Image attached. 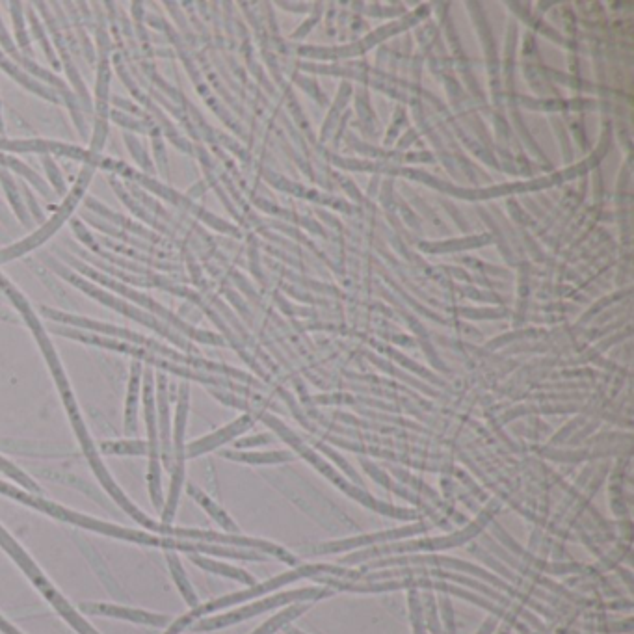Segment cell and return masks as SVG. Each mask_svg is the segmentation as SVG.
Masks as SVG:
<instances>
[{
  "instance_id": "obj_20",
  "label": "cell",
  "mask_w": 634,
  "mask_h": 634,
  "mask_svg": "<svg viewBox=\"0 0 634 634\" xmlns=\"http://www.w3.org/2000/svg\"><path fill=\"white\" fill-rule=\"evenodd\" d=\"M140 365H133V376L129 385V398H127V434H133L136 430V411H138V385H140Z\"/></svg>"
},
{
  "instance_id": "obj_10",
  "label": "cell",
  "mask_w": 634,
  "mask_h": 634,
  "mask_svg": "<svg viewBox=\"0 0 634 634\" xmlns=\"http://www.w3.org/2000/svg\"><path fill=\"white\" fill-rule=\"evenodd\" d=\"M153 374H146V421L149 432V491L155 506H162V491H160L159 465V432H157V417H155V402H153Z\"/></svg>"
},
{
  "instance_id": "obj_2",
  "label": "cell",
  "mask_w": 634,
  "mask_h": 634,
  "mask_svg": "<svg viewBox=\"0 0 634 634\" xmlns=\"http://www.w3.org/2000/svg\"><path fill=\"white\" fill-rule=\"evenodd\" d=\"M502 502L499 499H489L484 508L476 514L473 521H469L463 529L450 530L443 536H432V538H417V540H400V542L385 543L376 545L369 549L354 551L352 555L344 556L339 560L341 566H356L365 564L370 560H380L389 556L415 555V553H436V551H447L454 547H462L473 542L482 532H486L489 523L495 521V517L501 514Z\"/></svg>"
},
{
  "instance_id": "obj_9",
  "label": "cell",
  "mask_w": 634,
  "mask_h": 634,
  "mask_svg": "<svg viewBox=\"0 0 634 634\" xmlns=\"http://www.w3.org/2000/svg\"><path fill=\"white\" fill-rule=\"evenodd\" d=\"M43 313H45L47 317L60 320V322H66V324H73V326H80V328H88V330L93 331H103V333H108V335H116L119 339H129V341H133V343L147 346V348L159 352L162 356L170 357V359L185 361V363H190V365H199V367H207V369H220V367H214V365L203 363V361H194V359H190V357H183L181 354L170 350V348L155 343V341H151V339H146V337H142V335H138V333H133V331L121 330V328H116V326H106V324H101V322H92V320L73 317V315H66V313H58V311H53V309H43Z\"/></svg>"
},
{
  "instance_id": "obj_17",
  "label": "cell",
  "mask_w": 634,
  "mask_h": 634,
  "mask_svg": "<svg viewBox=\"0 0 634 634\" xmlns=\"http://www.w3.org/2000/svg\"><path fill=\"white\" fill-rule=\"evenodd\" d=\"M421 592V605H423L424 625L428 634H443L441 618H439V608H437L436 595L430 590H419Z\"/></svg>"
},
{
  "instance_id": "obj_12",
  "label": "cell",
  "mask_w": 634,
  "mask_h": 634,
  "mask_svg": "<svg viewBox=\"0 0 634 634\" xmlns=\"http://www.w3.org/2000/svg\"><path fill=\"white\" fill-rule=\"evenodd\" d=\"M251 424L253 423H251L250 417H242V419H238L235 423L225 426L222 430H218L216 434H211V436L203 437V439H199V441L190 443L185 449L186 458H196V456L207 454V452H211V450L222 447L227 441H231V439L240 436L242 432H246Z\"/></svg>"
},
{
  "instance_id": "obj_1",
  "label": "cell",
  "mask_w": 634,
  "mask_h": 634,
  "mask_svg": "<svg viewBox=\"0 0 634 634\" xmlns=\"http://www.w3.org/2000/svg\"><path fill=\"white\" fill-rule=\"evenodd\" d=\"M0 493L8 495L12 499L25 502L28 506H32L34 510L49 514L56 517L60 521H66L71 525H77L82 529L95 530L99 534L112 536V538H121L125 542L142 543V545H153V547H164V549H175V551H185L192 555L224 556V558H235V560H250V562H266L268 556L259 553V551H251V549H238V547H229V545H214V543L188 542V540H177L170 536H151L146 532H138V530L119 529L116 525L97 521L92 517L82 516L73 510H67L64 506H58L51 501H45L38 495H28L27 491L15 488L12 484H6L0 480Z\"/></svg>"
},
{
  "instance_id": "obj_27",
  "label": "cell",
  "mask_w": 634,
  "mask_h": 634,
  "mask_svg": "<svg viewBox=\"0 0 634 634\" xmlns=\"http://www.w3.org/2000/svg\"><path fill=\"white\" fill-rule=\"evenodd\" d=\"M185 629H186L185 623H183V621H181V618H179V620L175 621L172 627L168 629V633L166 634H179L181 633V631H185Z\"/></svg>"
},
{
  "instance_id": "obj_16",
  "label": "cell",
  "mask_w": 634,
  "mask_h": 634,
  "mask_svg": "<svg viewBox=\"0 0 634 634\" xmlns=\"http://www.w3.org/2000/svg\"><path fill=\"white\" fill-rule=\"evenodd\" d=\"M188 493H190V495H192V497H194V499H196V501L205 508V512H207V514H209V516H211L212 519L220 525V527H224V529L227 530V532H231V534H237V523H235L231 517L227 516V514H225V510H222L216 502L211 501V499H209V497H207L201 489L194 488V486H188Z\"/></svg>"
},
{
  "instance_id": "obj_8",
  "label": "cell",
  "mask_w": 634,
  "mask_h": 634,
  "mask_svg": "<svg viewBox=\"0 0 634 634\" xmlns=\"http://www.w3.org/2000/svg\"><path fill=\"white\" fill-rule=\"evenodd\" d=\"M186 411H188V387H181V400L177 408V419H175V462L172 465V488H170V499L166 502V508L162 512V521L166 525L172 523L177 504H179V493L185 480V428Z\"/></svg>"
},
{
  "instance_id": "obj_28",
  "label": "cell",
  "mask_w": 634,
  "mask_h": 634,
  "mask_svg": "<svg viewBox=\"0 0 634 634\" xmlns=\"http://www.w3.org/2000/svg\"><path fill=\"white\" fill-rule=\"evenodd\" d=\"M285 634H307L304 631H300V629H294V627H285Z\"/></svg>"
},
{
  "instance_id": "obj_22",
  "label": "cell",
  "mask_w": 634,
  "mask_h": 634,
  "mask_svg": "<svg viewBox=\"0 0 634 634\" xmlns=\"http://www.w3.org/2000/svg\"><path fill=\"white\" fill-rule=\"evenodd\" d=\"M408 608H410V621L413 634H428L424 625L423 605H421V592L410 590L408 592Z\"/></svg>"
},
{
  "instance_id": "obj_13",
  "label": "cell",
  "mask_w": 634,
  "mask_h": 634,
  "mask_svg": "<svg viewBox=\"0 0 634 634\" xmlns=\"http://www.w3.org/2000/svg\"><path fill=\"white\" fill-rule=\"evenodd\" d=\"M222 456L233 462L248 463V465H283L294 462L296 454L291 450H266V452H222Z\"/></svg>"
},
{
  "instance_id": "obj_14",
  "label": "cell",
  "mask_w": 634,
  "mask_h": 634,
  "mask_svg": "<svg viewBox=\"0 0 634 634\" xmlns=\"http://www.w3.org/2000/svg\"><path fill=\"white\" fill-rule=\"evenodd\" d=\"M190 560H192L196 566H199V568H203L205 571H211V573H216V575H222V577H227V579H233V581L242 582V584H248V586L257 584V581L253 579V575H250V573L244 571V569L229 566V564H224V562H216V560L205 558V556L190 555Z\"/></svg>"
},
{
  "instance_id": "obj_6",
  "label": "cell",
  "mask_w": 634,
  "mask_h": 634,
  "mask_svg": "<svg viewBox=\"0 0 634 634\" xmlns=\"http://www.w3.org/2000/svg\"><path fill=\"white\" fill-rule=\"evenodd\" d=\"M0 545H2V549H4L8 555L14 558L15 562L21 566V569L27 573L28 579L38 586V590H40L41 594L45 595V597L51 601V605H53L80 634H97L86 621L80 618L79 614H77L73 608L69 607V603H67L66 599L54 590L53 586H51V582L47 581V579L41 575V571L36 568V564L28 558L27 553L17 545L14 538H12L6 530L2 529V527H0Z\"/></svg>"
},
{
  "instance_id": "obj_4",
  "label": "cell",
  "mask_w": 634,
  "mask_h": 634,
  "mask_svg": "<svg viewBox=\"0 0 634 634\" xmlns=\"http://www.w3.org/2000/svg\"><path fill=\"white\" fill-rule=\"evenodd\" d=\"M350 573H352V568H346V566H341V564H302V566H296V568L289 569L285 573H279L278 577H272V579L261 582V584L257 582V584H253L244 592L225 595V597H220V599H214L207 605L192 608L190 614L183 616V621H185L186 625H190L192 621L198 620L205 614H211V612H216L220 608L233 607V605L244 603L248 599H257V597L272 594L279 588L292 584V582L302 581V579H317L320 575H331V577H339V579H348Z\"/></svg>"
},
{
  "instance_id": "obj_7",
  "label": "cell",
  "mask_w": 634,
  "mask_h": 634,
  "mask_svg": "<svg viewBox=\"0 0 634 634\" xmlns=\"http://www.w3.org/2000/svg\"><path fill=\"white\" fill-rule=\"evenodd\" d=\"M428 530H430V525L421 519V521H413L410 525L397 527V529L378 530V532H370V534H359V536H350V538H341V540L318 543V545L309 547L307 551L313 556L341 555V553H348V551L354 553V551L369 549V547H376V545L410 540L413 536H419Z\"/></svg>"
},
{
  "instance_id": "obj_11",
  "label": "cell",
  "mask_w": 634,
  "mask_h": 634,
  "mask_svg": "<svg viewBox=\"0 0 634 634\" xmlns=\"http://www.w3.org/2000/svg\"><path fill=\"white\" fill-rule=\"evenodd\" d=\"M80 608L88 614H97V616H110V618H121V620L134 621V623H144V625H155V627H164L170 623L168 616H160V614H151L144 610H134V608L114 607V605H101V603H82Z\"/></svg>"
},
{
  "instance_id": "obj_23",
  "label": "cell",
  "mask_w": 634,
  "mask_h": 634,
  "mask_svg": "<svg viewBox=\"0 0 634 634\" xmlns=\"http://www.w3.org/2000/svg\"><path fill=\"white\" fill-rule=\"evenodd\" d=\"M439 618H441V627H443V634H458L456 629V612H454V605L450 601V595H441L439 597Z\"/></svg>"
},
{
  "instance_id": "obj_3",
  "label": "cell",
  "mask_w": 634,
  "mask_h": 634,
  "mask_svg": "<svg viewBox=\"0 0 634 634\" xmlns=\"http://www.w3.org/2000/svg\"><path fill=\"white\" fill-rule=\"evenodd\" d=\"M266 423L270 424L272 428H276L278 436L281 437L283 441H287V443L291 445L292 450H296V452L300 454V458H304L305 462L311 463L320 475L326 476L333 486H337V488L341 489L343 493H346L350 499H354L357 504L365 506L367 510H372V512H376V514L391 517V519L410 521V523L411 521H421V519H423V514H421L419 510H415V508H400V506H395V504H391V502L380 501V499H376L367 489L359 488L354 482H350L348 478H344L333 465L326 462L322 456H318L317 452L311 449V447H307L300 437L296 436V434H292L291 430L285 428L283 424L276 423L274 419H270V421H266Z\"/></svg>"
},
{
  "instance_id": "obj_21",
  "label": "cell",
  "mask_w": 634,
  "mask_h": 634,
  "mask_svg": "<svg viewBox=\"0 0 634 634\" xmlns=\"http://www.w3.org/2000/svg\"><path fill=\"white\" fill-rule=\"evenodd\" d=\"M103 454H123V456H142L149 454V445L144 441H114L101 443Z\"/></svg>"
},
{
  "instance_id": "obj_5",
  "label": "cell",
  "mask_w": 634,
  "mask_h": 634,
  "mask_svg": "<svg viewBox=\"0 0 634 634\" xmlns=\"http://www.w3.org/2000/svg\"><path fill=\"white\" fill-rule=\"evenodd\" d=\"M333 594H335V592H333L331 588H326V586H309V588H298V590L281 592V594L270 595V597H265V599H259V601L250 603V605H246V607L231 610V612L222 614V616L198 621V623L192 625V631L203 633V631L224 629L227 625L250 620V618H255V616H259V614H263V612H268V610H274V608L289 607V605H294V603H313V601H320V599H328V597H331Z\"/></svg>"
},
{
  "instance_id": "obj_15",
  "label": "cell",
  "mask_w": 634,
  "mask_h": 634,
  "mask_svg": "<svg viewBox=\"0 0 634 634\" xmlns=\"http://www.w3.org/2000/svg\"><path fill=\"white\" fill-rule=\"evenodd\" d=\"M311 608V603H294L287 608H283L279 614L272 616L270 620L265 621L261 627H257L251 634H276L281 629L289 627L292 621L300 618L307 610Z\"/></svg>"
},
{
  "instance_id": "obj_26",
  "label": "cell",
  "mask_w": 634,
  "mask_h": 634,
  "mask_svg": "<svg viewBox=\"0 0 634 634\" xmlns=\"http://www.w3.org/2000/svg\"><path fill=\"white\" fill-rule=\"evenodd\" d=\"M501 625V620L497 618V616H493V614H489L486 621L480 625V629L476 631V634H493V631L497 629Z\"/></svg>"
},
{
  "instance_id": "obj_29",
  "label": "cell",
  "mask_w": 634,
  "mask_h": 634,
  "mask_svg": "<svg viewBox=\"0 0 634 634\" xmlns=\"http://www.w3.org/2000/svg\"><path fill=\"white\" fill-rule=\"evenodd\" d=\"M499 634H512V627L504 623V625H501V631H499Z\"/></svg>"
},
{
  "instance_id": "obj_19",
  "label": "cell",
  "mask_w": 634,
  "mask_h": 634,
  "mask_svg": "<svg viewBox=\"0 0 634 634\" xmlns=\"http://www.w3.org/2000/svg\"><path fill=\"white\" fill-rule=\"evenodd\" d=\"M168 562H170V569H172L173 581L177 584V588L181 590L186 603L192 608L198 607V595L194 592L192 584L186 579L185 569L181 566V560L175 555H168Z\"/></svg>"
},
{
  "instance_id": "obj_24",
  "label": "cell",
  "mask_w": 634,
  "mask_h": 634,
  "mask_svg": "<svg viewBox=\"0 0 634 634\" xmlns=\"http://www.w3.org/2000/svg\"><path fill=\"white\" fill-rule=\"evenodd\" d=\"M0 471H4L6 475L12 476L14 480H17L23 488L28 489V491H34V493H40L41 488L34 482V480H30L23 471H19L15 465H12L10 462H6L4 458H0Z\"/></svg>"
},
{
  "instance_id": "obj_18",
  "label": "cell",
  "mask_w": 634,
  "mask_h": 634,
  "mask_svg": "<svg viewBox=\"0 0 634 634\" xmlns=\"http://www.w3.org/2000/svg\"><path fill=\"white\" fill-rule=\"evenodd\" d=\"M159 406H160V439H162V452L164 462L170 463V421H168V402H166V380L164 376L159 378Z\"/></svg>"
},
{
  "instance_id": "obj_25",
  "label": "cell",
  "mask_w": 634,
  "mask_h": 634,
  "mask_svg": "<svg viewBox=\"0 0 634 634\" xmlns=\"http://www.w3.org/2000/svg\"><path fill=\"white\" fill-rule=\"evenodd\" d=\"M266 443H272V437L268 434H261V436L246 437V439H240L237 441V449H250V447H259V445H266Z\"/></svg>"
}]
</instances>
